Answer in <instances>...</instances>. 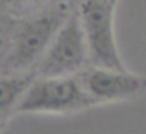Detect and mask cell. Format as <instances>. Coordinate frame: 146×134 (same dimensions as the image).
<instances>
[{"label":"cell","instance_id":"1","mask_svg":"<svg viewBox=\"0 0 146 134\" xmlns=\"http://www.w3.org/2000/svg\"><path fill=\"white\" fill-rule=\"evenodd\" d=\"M78 0H46L35 9L15 18L2 72H30L44 55L46 48Z\"/></svg>","mask_w":146,"mask_h":134},{"label":"cell","instance_id":"2","mask_svg":"<svg viewBox=\"0 0 146 134\" xmlns=\"http://www.w3.org/2000/svg\"><path fill=\"white\" fill-rule=\"evenodd\" d=\"M93 101L83 88L80 75L41 77L33 75L19 107V114L67 116L93 109Z\"/></svg>","mask_w":146,"mask_h":134},{"label":"cell","instance_id":"3","mask_svg":"<svg viewBox=\"0 0 146 134\" xmlns=\"http://www.w3.org/2000/svg\"><path fill=\"white\" fill-rule=\"evenodd\" d=\"M115 9L117 4H113L111 0L76 2V11L89 52L91 66L115 68V70L126 68L115 33Z\"/></svg>","mask_w":146,"mask_h":134},{"label":"cell","instance_id":"4","mask_svg":"<svg viewBox=\"0 0 146 134\" xmlns=\"http://www.w3.org/2000/svg\"><path fill=\"white\" fill-rule=\"evenodd\" d=\"M89 66V52L83 39L78 11L74 7L59 28V31L56 33V37L52 39L37 66L33 68V75H41V77L80 75Z\"/></svg>","mask_w":146,"mask_h":134},{"label":"cell","instance_id":"5","mask_svg":"<svg viewBox=\"0 0 146 134\" xmlns=\"http://www.w3.org/2000/svg\"><path fill=\"white\" fill-rule=\"evenodd\" d=\"M80 81L94 107L133 101L146 92V77L128 68L115 70L89 66L80 74Z\"/></svg>","mask_w":146,"mask_h":134},{"label":"cell","instance_id":"6","mask_svg":"<svg viewBox=\"0 0 146 134\" xmlns=\"http://www.w3.org/2000/svg\"><path fill=\"white\" fill-rule=\"evenodd\" d=\"M33 74L30 72H0V125L19 114V107L28 90Z\"/></svg>","mask_w":146,"mask_h":134},{"label":"cell","instance_id":"7","mask_svg":"<svg viewBox=\"0 0 146 134\" xmlns=\"http://www.w3.org/2000/svg\"><path fill=\"white\" fill-rule=\"evenodd\" d=\"M15 18L17 17H11V15L0 11V72L4 68V61H6L7 50H9V41H11V33H13Z\"/></svg>","mask_w":146,"mask_h":134},{"label":"cell","instance_id":"8","mask_svg":"<svg viewBox=\"0 0 146 134\" xmlns=\"http://www.w3.org/2000/svg\"><path fill=\"white\" fill-rule=\"evenodd\" d=\"M43 2H46V0H0V9L11 17H21V15L35 9Z\"/></svg>","mask_w":146,"mask_h":134},{"label":"cell","instance_id":"9","mask_svg":"<svg viewBox=\"0 0 146 134\" xmlns=\"http://www.w3.org/2000/svg\"><path fill=\"white\" fill-rule=\"evenodd\" d=\"M4 129H6V127H2V125H0V134H2V131H4Z\"/></svg>","mask_w":146,"mask_h":134},{"label":"cell","instance_id":"10","mask_svg":"<svg viewBox=\"0 0 146 134\" xmlns=\"http://www.w3.org/2000/svg\"><path fill=\"white\" fill-rule=\"evenodd\" d=\"M111 2H113V4H118V0H111Z\"/></svg>","mask_w":146,"mask_h":134}]
</instances>
